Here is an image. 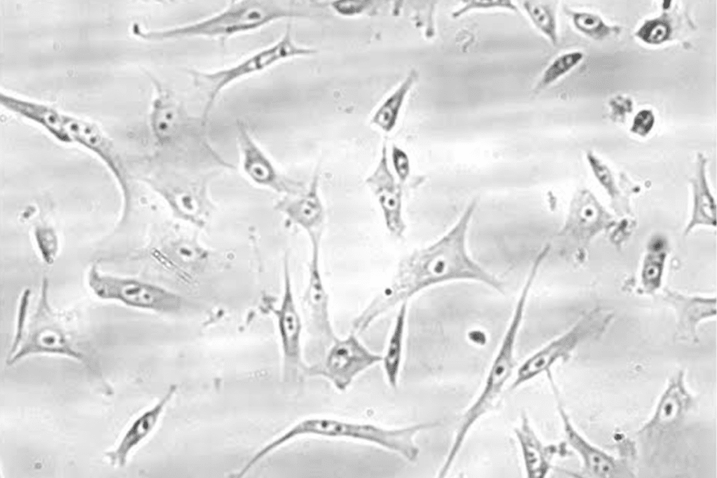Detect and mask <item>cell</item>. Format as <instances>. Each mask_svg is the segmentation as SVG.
Instances as JSON below:
<instances>
[{
    "mask_svg": "<svg viewBox=\"0 0 717 478\" xmlns=\"http://www.w3.org/2000/svg\"><path fill=\"white\" fill-rule=\"evenodd\" d=\"M472 209L433 244L403 259L393 276L358 315L365 325L429 288L455 281L481 283L500 293L504 284L468 255L466 237Z\"/></svg>",
    "mask_w": 717,
    "mask_h": 478,
    "instance_id": "obj_1",
    "label": "cell"
},
{
    "mask_svg": "<svg viewBox=\"0 0 717 478\" xmlns=\"http://www.w3.org/2000/svg\"><path fill=\"white\" fill-rule=\"evenodd\" d=\"M435 425L433 423H419L392 429L369 423L347 421L330 417L307 418L295 423L258 451L244 468L249 471L265 456L301 436L349 438L367 442L398 454L410 461H415L419 452L413 440L415 435L419 431Z\"/></svg>",
    "mask_w": 717,
    "mask_h": 478,
    "instance_id": "obj_2",
    "label": "cell"
},
{
    "mask_svg": "<svg viewBox=\"0 0 717 478\" xmlns=\"http://www.w3.org/2000/svg\"><path fill=\"white\" fill-rule=\"evenodd\" d=\"M302 15L276 1H232L225 9L206 19L164 30L144 32L141 35L153 40L195 37L223 40L256 30L283 18Z\"/></svg>",
    "mask_w": 717,
    "mask_h": 478,
    "instance_id": "obj_3",
    "label": "cell"
},
{
    "mask_svg": "<svg viewBox=\"0 0 717 478\" xmlns=\"http://www.w3.org/2000/svg\"><path fill=\"white\" fill-rule=\"evenodd\" d=\"M539 266L533 264L526 276L517 300L511 320L488 374L485 388L475 403L464 417L448 457L454 458L472 424L485 412L498 396L515 365L514 351L517 334L524 315L531 290Z\"/></svg>",
    "mask_w": 717,
    "mask_h": 478,
    "instance_id": "obj_4",
    "label": "cell"
},
{
    "mask_svg": "<svg viewBox=\"0 0 717 478\" xmlns=\"http://www.w3.org/2000/svg\"><path fill=\"white\" fill-rule=\"evenodd\" d=\"M87 283L98 298L125 306L164 314H176L188 307L178 294L144 281L104 274L92 266Z\"/></svg>",
    "mask_w": 717,
    "mask_h": 478,
    "instance_id": "obj_5",
    "label": "cell"
},
{
    "mask_svg": "<svg viewBox=\"0 0 717 478\" xmlns=\"http://www.w3.org/2000/svg\"><path fill=\"white\" fill-rule=\"evenodd\" d=\"M315 50L295 44L287 26L284 36L275 43L250 55L230 67L213 72L190 71L195 85L207 95L203 118L205 119L220 93L231 83L263 71L288 58L316 53Z\"/></svg>",
    "mask_w": 717,
    "mask_h": 478,
    "instance_id": "obj_6",
    "label": "cell"
},
{
    "mask_svg": "<svg viewBox=\"0 0 717 478\" xmlns=\"http://www.w3.org/2000/svg\"><path fill=\"white\" fill-rule=\"evenodd\" d=\"M57 317L49 302L48 283L45 278L31 316L29 330L22 337L17 350L9 356L8 363L12 365L27 356L37 353L62 355L87 363L85 356L74 346L59 325Z\"/></svg>",
    "mask_w": 717,
    "mask_h": 478,
    "instance_id": "obj_7",
    "label": "cell"
},
{
    "mask_svg": "<svg viewBox=\"0 0 717 478\" xmlns=\"http://www.w3.org/2000/svg\"><path fill=\"white\" fill-rule=\"evenodd\" d=\"M356 334L352 331L344 338L337 337L322 362L309 366L307 374L321 376L344 391L358 374L382 362V356L370 351Z\"/></svg>",
    "mask_w": 717,
    "mask_h": 478,
    "instance_id": "obj_8",
    "label": "cell"
},
{
    "mask_svg": "<svg viewBox=\"0 0 717 478\" xmlns=\"http://www.w3.org/2000/svg\"><path fill=\"white\" fill-rule=\"evenodd\" d=\"M31 119L61 141L78 143L98 155L116 177L123 173L109 143L95 125L42 105L34 108Z\"/></svg>",
    "mask_w": 717,
    "mask_h": 478,
    "instance_id": "obj_9",
    "label": "cell"
},
{
    "mask_svg": "<svg viewBox=\"0 0 717 478\" xmlns=\"http://www.w3.org/2000/svg\"><path fill=\"white\" fill-rule=\"evenodd\" d=\"M288 258L284 264L283 291L279 304L274 309L280 339L285 377L295 379L307 374L309 366L302 360L301 338L302 323L295 300Z\"/></svg>",
    "mask_w": 717,
    "mask_h": 478,
    "instance_id": "obj_10",
    "label": "cell"
},
{
    "mask_svg": "<svg viewBox=\"0 0 717 478\" xmlns=\"http://www.w3.org/2000/svg\"><path fill=\"white\" fill-rule=\"evenodd\" d=\"M610 318V314L600 309L590 312L571 330L529 357L518 370L514 386L547 370L558 359L566 357L580 341L602 330Z\"/></svg>",
    "mask_w": 717,
    "mask_h": 478,
    "instance_id": "obj_11",
    "label": "cell"
},
{
    "mask_svg": "<svg viewBox=\"0 0 717 478\" xmlns=\"http://www.w3.org/2000/svg\"><path fill=\"white\" fill-rule=\"evenodd\" d=\"M311 258L308 276L302 299V305L309 321L311 332L321 344L328 346L337 338L330 321L329 295L323 279L320 266L321 237L309 238Z\"/></svg>",
    "mask_w": 717,
    "mask_h": 478,
    "instance_id": "obj_12",
    "label": "cell"
},
{
    "mask_svg": "<svg viewBox=\"0 0 717 478\" xmlns=\"http://www.w3.org/2000/svg\"><path fill=\"white\" fill-rule=\"evenodd\" d=\"M366 183L377 199L387 230L392 235L401 237L406 228L403 216L402 188L389 168L385 144L379 162Z\"/></svg>",
    "mask_w": 717,
    "mask_h": 478,
    "instance_id": "obj_13",
    "label": "cell"
},
{
    "mask_svg": "<svg viewBox=\"0 0 717 478\" xmlns=\"http://www.w3.org/2000/svg\"><path fill=\"white\" fill-rule=\"evenodd\" d=\"M238 140L242 154V169L254 183L278 190H300L298 183L281 179L267 155L258 146L243 125L239 126Z\"/></svg>",
    "mask_w": 717,
    "mask_h": 478,
    "instance_id": "obj_14",
    "label": "cell"
},
{
    "mask_svg": "<svg viewBox=\"0 0 717 478\" xmlns=\"http://www.w3.org/2000/svg\"><path fill=\"white\" fill-rule=\"evenodd\" d=\"M177 386L172 385L166 394L153 407L144 412L132 423L117 447L106 454L112 465H125L130 452L141 444L156 427L167 405Z\"/></svg>",
    "mask_w": 717,
    "mask_h": 478,
    "instance_id": "obj_15",
    "label": "cell"
},
{
    "mask_svg": "<svg viewBox=\"0 0 717 478\" xmlns=\"http://www.w3.org/2000/svg\"><path fill=\"white\" fill-rule=\"evenodd\" d=\"M319 174L313 176L308 191L297 199L281 204V209L294 224L305 230L309 237H321L325 211L318 193Z\"/></svg>",
    "mask_w": 717,
    "mask_h": 478,
    "instance_id": "obj_16",
    "label": "cell"
},
{
    "mask_svg": "<svg viewBox=\"0 0 717 478\" xmlns=\"http://www.w3.org/2000/svg\"><path fill=\"white\" fill-rule=\"evenodd\" d=\"M664 297L676 310L679 328L687 337L695 338L698 323L716 313V297L687 296L668 289L664 290Z\"/></svg>",
    "mask_w": 717,
    "mask_h": 478,
    "instance_id": "obj_17",
    "label": "cell"
},
{
    "mask_svg": "<svg viewBox=\"0 0 717 478\" xmlns=\"http://www.w3.org/2000/svg\"><path fill=\"white\" fill-rule=\"evenodd\" d=\"M151 114L152 132L159 143H170L179 133L183 115L180 106L173 94L160 86L157 87Z\"/></svg>",
    "mask_w": 717,
    "mask_h": 478,
    "instance_id": "obj_18",
    "label": "cell"
},
{
    "mask_svg": "<svg viewBox=\"0 0 717 478\" xmlns=\"http://www.w3.org/2000/svg\"><path fill=\"white\" fill-rule=\"evenodd\" d=\"M408 305V302H403L398 306L393 328L382 359L388 383L394 388L397 386L403 354Z\"/></svg>",
    "mask_w": 717,
    "mask_h": 478,
    "instance_id": "obj_19",
    "label": "cell"
},
{
    "mask_svg": "<svg viewBox=\"0 0 717 478\" xmlns=\"http://www.w3.org/2000/svg\"><path fill=\"white\" fill-rule=\"evenodd\" d=\"M688 400L681 379L674 382L662 397L653 419L644 431L653 433L669 427L682 414Z\"/></svg>",
    "mask_w": 717,
    "mask_h": 478,
    "instance_id": "obj_20",
    "label": "cell"
},
{
    "mask_svg": "<svg viewBox=\"0 0 717 478\" xmlns=\"http://www.w3.org/2000/svg\"><path fill=\"white\" fill-rule=\"evenodd\" d=\"M417 78V72L415 70L412 71L377 108L371 120L373 124L386 132H389L394 128L405 99Z\"/></svg>",
    "mask_w": 717,
    "mask_h": 478,
    "instance_id": "obj_21",
    "label": "cell"
},
{
    "mask_svg": "<svg viewBox=\"0 0 717 478\" xmlns=\"http://www.w3.org/2000/svg\"><path fill=\"white\" fill-rule=\"evenodd\" d=\"M563 419L569 440L581 454L588 470L598 477H611L614 475L616 465L613 459L587 443L573 429L565 415H563Z\"/></svg>",
    "mask_w": 717,
    "mask_h": 478,
    "instance_id": "obj_22",
    "label": "cell"
},
{
    "mask_svg": "<svg viewBox=\"0 0 717 478\" xmlns=\"http://www.w3.org/2000/svg\"><path fill=\"white\" fill-rule=\"evenodd\" d=\"M694 208L686 231L698 225H716L715 204L708 188L704 164L700 162L697 178L693 180Z\"/></svg>",
    "mask_w": 717,
    "mask_h": 478,
    "instance_id": "obj_23",
    "label": "cell"
},
{
    "mask_svg": "<svg viewBox=\"0 0 717 478\" xmlns=\"http://www.w3.org/2000/svg\"><path fill=\"white\" fill-rule=\"evenodd\" d=\"M520 5L532 24L552 44H556L557 24L555 6L538 1H522Z\"/></svg>",
    "mask_w": 717,
    "mask_h": 478,
    "instance_id": "obj_24",
    "label": "cell"
},
{
    "mask_svg": "<svg viewBox=\"0 0 717 478\" xmlns=\"http://www.w3.org/2000/svg\"><path fill=\"white\" fill-rule=\"evenodd\" d=\"M580 52H566L557 57L543 71L535 89L541 90L569 72L582 59Z\"/></svg>",
    "mask_w": 717,
    "mask_h": 478,
    "instance_id": "obj_25",
    "label": "cell"
},
{
    "mask_svg": "<svg viewBox=\"0 0 717 478\" xmlns=\"http://www.w3.org/2000/svg\"><path fill=\"white\" fill-rule=\"evenodd\" d=\"M518 436L522 443L529 476L543 477L547 465L539 442L529 431L520 433Z\"/></svg>",
    "mask_w": 717,
    "mask_h": 478,
    "instance_id": "obj_26",
    "label": "cell"
},
{
    "mask_svg": "<svg viewBox=\"0 0 717 478\" xmlns=\"http://www.w3.org/2000/svg\"><path fill=\"white\" fill-rule=\"evenodd\" d=\"M576 27L594 38H603L611 32H619L620 28L606 25L597 15L587 13H569Z\"/></svg>",
    "mask_w": 717,
    "mask_h": 478,
    "instance_id": "obj_27",
    "label": "cell"
},
{
    "mask_svg": "<svg viewBox=\"0 0 717 478\" xmlns=\"http://www.w3.org/2000/svg\"><path fill=\"white\" fill-rule=\"evenodd\" d=\"M665 254L662 252L649 254L643 263L641 281L644 287L653 291L660 287L662 279Z\"/></svg>",
    "mask_w": 717,
    "mask_h": 478,
    "instance_id": "obj_28",
    "label": "cell"
},
{
    "mask_svg": "<svg viewBox=\"0 0 717 478\" xmlns=\"http://www.w3.org/2000/svg\"><path fill=\"white\" fill-rule=\"evenodd\" d=\"M462 3L459 8L452 13V16L454 18H458L473 10L499 9L511 12L518 11L517 6L511 1L468 0L463 1Z\"/></svg>",
    "mask_w": 717,
    "mask_h": 478,
    "instance_id": "obj_29",
    "label": "cell"
},
{
    "mask_svg": "<svg viewBox=\"0 0 717 478\" xmlns=\"http://www.w3.org/2000/svg\"><path fill=\"white\" fill-rule=\"evenodd\" d=\"M669 34V24L660 20L646 22L636 34L641 40L650 44L662 43L667 39Z\"/></svg>",
    "mask_w": 717,
    "mask_h": 478,
    "instance_id": "obj_30",
    "label": "cell"
},
{
    "mask_svg": "<svg viewBox=\"0 0 717 478\" xmlns=\"http://www.w3.org/2000/svg\"><path fill=\"white\" fill-rule=\"evenodd\" d=\"M172 203L179 212L188 217H194L199 213L200 205L197 197L187 190L174 192Z\"/></svg>",
    "mask_w": 717,
    "mask_h": 478,
    "instance_id": "obj_31",
    "label": "cell"
},
{
    "mask_svg": "<svg viewBox=\"0 0 717 478\" xmlns=\"http://www.w3.org/2000/svg\"><path fill=\"white\" fill-rule=\"evenodd\" d=\"M391 158L394 170L401 181L404 182L410 174V160L406 153L394 145Z\"/></svg>",
    "mask_w": 717,
    "mask_h": 478,
    "instance_id": "obj_32",
    "label": "cell"
},
{
    "mask_svg": "<svg viewBox=\"0 0 717 478\" xmlns=\"http://www.w3.org/2000/svg\"><path fill=\"white\" fill-rule=\"evenodd\" d=\"M655 118L651 111L642 110L635 116L631 131L641 136H646L654 125Z\"/></svg>",
    "mask_w": 717,
    "mask_h": 478,
    "instance_id": "obj_33",
    "label": "cell"
},
{
    "mask_svg": "<svg viewBox=\"0 0 717 478\" xmlns=\"http://www.w3.org/2000/svg\"><path fill=\"white\" fill-rule=\"evenodd\" d=\"M368 1H335L332 6L340 14L343 15H354L361 13L368 6Z\"/></svg>",
    "mask_w": 717,
    "mask_h": 478,
    "instance_id": "obj_34",
    "label": "cell"
},
{
    "mask_svg": "<svg viewBox=\"0 0 717 478\" xmlns=\"http://www.w3.org/2000/svg\"><path fill=\"white\" fill-rule=\"evenodd\" d=\"M610 106L615 115H622L630 112L632 109V101L629 98L618 95L609 101Z\"/></svg>",
    "mask_w": 717,
    "mask_h": 478,
    "instance_id": "obj_35",
    "label": "cell"
},
{
    "mask_svg": "<svg viewBox=\"0 0 717 478\" xmlns=\"http://www.w3.org/2000/svg\"><path fill=\"white\" fill-rule=\"evenodd\" d=\"M670 3H671L670 1H664V3H663V8L664 6L667 7V6H670V4H669Z\"/></svg>",
    "mask_w": 717,
    "mask_h": 478,
    "instance_id": "obj_36",
    "label": "cell"
}]
</instances>
